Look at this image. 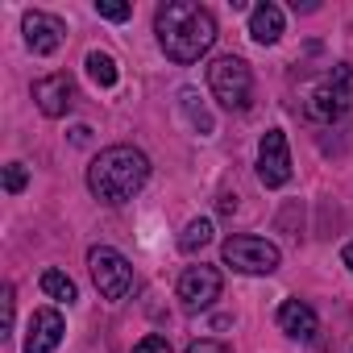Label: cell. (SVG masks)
<instances>
[{"instance_id":"1","label":"cell","mask_w":353,"mask_h":353,"mask_svg":"<svg viewBox=\"0 0 353 353\" xmlns=\"http://www.w3.org/2000/svg\"><path fill=\"white\" fill-rule=\"evenodd\" d=\"M154 30H158V42L166 50L170 63H200L212 42H216V17L204 9V5H192V0H170V5L158 9L154 17Z\"/></svg>"},{"instance_id":"2","label":"cell","mask_w":353,"mask_h":353,"mask_svg":"<svg viewBox=\"0 0 353 353\" xmlns=\"http://www.w3.org/2000/svg\"><path fill=\"white\" fill-rule=\"evenodd\" d=\"M150 179V158L133 145H108L92 158L88 166V188L104 204H125L133 200Z\"/></svg>"},{"instance_id":"3","label":"cell","mask_w":353,"mask_h":353,"mask_svg":"<svg viewBox=\"0 0 353 353\" xmlns=\"http://www.w3.org/2000/svg\"><path fill=\"white\" fill-rule=\"evenodd\" d=\"M208 88H212V96H216L225 108H233V112L250 108V100H254V75H250L245 59H237V54H221V59L208 67Z\"/></svg>"},{"instance_id":"4","label":"cell","mask_w":353,"mask_h":353,"mask_svg":"<svg viewBox=\"0 0 353 353\" xmlns=\"http://www.w3.org/2000/svg\"><path fill=\"white\" fill-rule=\"evenodd\" d=\"M221 258H225V266H233L241 274H274L283 262L279 245H270L266 237H250V233H233L221 245Z\"/></svg>"},{"instance_id":"5","label":"cell","mask_w":353,"mask_h":353,"mask_svg":"<svg viewBox=\"0 0 353 353\" xmlns=\"http://www.w3.org/2000/svg\"><path fill=\"white\" fill-rule=\"evenodd\" d=\"M349 104H353V67L341 63V67H332V75L312 92V100H307V117L320 121V125H332L336 117H345Z\"/></svg>"},{"instance_id":"6","label":"cell","mask_w":353,"mask_h":353,"mask_svg":"<svg viewBox=\"0 0 353 353\" xmlns=\"http://www.w3.org/2000/svg\"><path fill=\"white\" fill-rule=\"evenodd\" d=\"M88 266H92V279H96V291L104 299H125L129 287H133V266L125 262V254H117L112 245H92L88 250Z\"/></svg>"},{"instance_id":"7","label":"cell","mask_w":353,"mask_h":353,"mask_svg":"<svg viewBox=\"0 0 353 353\" xmlns=\"http://www.w3.org/2000/svg\"><path fill=\"white\" fill-rule=\"evenodd\" d=\"M258 179L266 188H287L291 183V150H287V133L270 129L258 141Z\"/></svg>"},{"instance_id":"8","label":"cell","mask_w":353,"mask_h":353,"mask_svg":"<svg viewBox=\"0 0 353 353\" xmlns=\"http://www.w3.org/2000/svg\"><path fill=\"white\" fill-rule=\"evenodd\" d=\"M221 287H225V279H221V270L216 266H188L183 270V279H179V303L188 307V312H200V307H212L216 299H221Z\"/></svg>"},{"instance_id":"9","label":"cell","mask_w":353,"mask_h":353,"mask_svg":"<svg viewBox=\"0 0 353 353\" xmlns=\"http://www.w3.org/2000/svg\"><path fill=\"white\" fill-rule=\"evenodd\" d=\"M34 100H38V108L46 117H67L75 108V83H71V75L67 71H54V75L38 79L34 83Z\"/></svg>"},{"instance_id":"10","label":"cell","mask_w":353,"mask_h":353,"mask_svg":"<svg viewBox=\"0 0 353 353\" xmlns=\"http://www.w3.org/2000/svg\"><path fill=\"white\" fill-rule=\"evenodd\" d=\"M63 316L54 312V307H38L34 316H30V332H26V353H54L59 349V341H63Z\"/></svg>"},{"instance_id":"11","label":"cell","mask_w":353,"mask_h":353,"mask_svg":"<svg viewBox=\"0 0 353 353\" xmlns=\"http://www.w3.org/2000/svg\"><path fill=\"white\" fill-rule=\"evenodd\" d=\"M21 30H26V46L34 54H54L63 46V26L54 17H46V13H26Z\"/></svg>"},{"instance_id":"12","label":"cell","mask_w":353,"mask_h":353,"mask_svg":"<svg viewBox=\"0 0 353 353\" xmlns=\"http://www.w3.org/2000/svg\"><path fill=\"white\" fill-rule=\"evenodd\" d=\"M279 328H283L287 336H295V341H312V336L320 332V320H316V312H312L307 303L287 299V303L279 307Z\"/></svg>"},{"instance_id":"13","label":"cell","mask_w":353,"mask_h":353,"mask_svg":"<svg viewBox=\"0 0 353 353\" xmlns=\"http://www.w3.org/2000/svg\"><path fill=\"white\" fill-rule=\"evenodd\" d=\"M250 38L258 42V46H274L279 38H283V9L279 5H254L250 9Z\"/></svg>"},{"instance_id":"14","label":"cell","mask_w":353,"mask_h":353,"mask_svg":"<svg viewBox=\"0 0 353 353\" xmlns=\"http://www.w3.org/2000/svg\"><path fill=\"white\" fill-rule=\"evenodd\" d=\"M83 67H88V75H92V83H96V88H112V83H117V63H112V54L92 50Z\"/></svg>"},{"instance_id":"15","label":"cell","mask_w":353,"mask_h":353,"mask_svg":"<svg viewBox=\"0 0 353 353\" xmlns=\"http://www.w3.org/2000/svg\"><path fill=\"white\" fill-rule=\"evenodd\" d=\"M208 241H212V221H204V216H200V221H192V225L183 229L179 250H183V254H196V250H204Z\"/></svg>"},{"instance_id":"16","label":"cell","mask_w":353,"mask_h":353,"mask_svg":"<svg viewBox=\"0 0 353 353\" xmlns=\"http://www.w3.org/2000/svg\"><path fill=\"white\" fill-rule=\"evenodd\" d=\"M42 291H46L50 299H59V303H71V299L79 295V291H75V283H71L63 270H46V274H42Z\"/></svg>"},{"instance_id":"17","label":"cell","mask_w":353,"mask_h":353,"mask_svg":"<svg viewBox=\"0 0 353 353\" xmlns=\"http://www.w3.org/2000/svg\"><path fill=\"white\" fill-rule=\"evenodd\" d=\"M179 100H183V108H188V117H192V125H196L200 133H212V117H208V108H204V104H196L200 96H196V92H183Z\"/></svg>"},{"instance_id":"18","label":"cell","mask_w":353,"mask_h":353,"mask_svg":"<svg viewBox=\"0 0 353 353\" xmlns=\"http://www.w3.org/2000/svg\"><path fill=\"white\" fill-rule=\"evenodd\" d=\"M26 183H30L26 162H9V166H5V192H9V196H17V192H26Z\"/></svg>"},{"instance_id":"19","label":"cell","mask_w":353,"mask_h":353,"mask_svg":"<svg viewBox=\"0 0 353 353\" xmlns=\"http://www.w3.org/2000/svg\"><path fill=\"white\" fill-rule=\"evenodd\" d=\"M96 13H100L104 21H125L133 9H129V5H117V0H96Z\"/></svg>"},{"instance_id":"20","label":"cell","mask_w":353,"mask_h":353,"mask_svg":"<svg viewBox=\"0 0 353 353\" xmlns=\"http://www.w3.org/2000/svg\"><path fill=\"white\" fill-rule=\"evenodd\" d=\"M133 353H170V341L158 336V332H150V336H141V341L133 345Z\"/></svg>"},{"instance_id":"21","label":"cell","mask_w":353,"mask_h":353,"mask_svg":"<svg viewBox=\"0 0 353 353\" xmlns=\"http://www.w3.org/2000/svg\"><path fill=\"white\" fill-rule=\"evenodd\" d=\"M188 353H233V349H229L225 341H192Z\"/></svg>"},{"instance_id":"22","label":"cell","mask_w":353,"mask_h":353,"mask_svg":"<svg viewBox=\"0 0 353 353\" xmlns=\"http://www.w3.org/2000/svg\"><path fill=\"white\" fill-rule=\"evenodd\" d=\"M0 328H5L0 336H9V332H13V287H5V320H0Z\"/></svg>"},{"instance_id":"23","label":"cell","mask_w":353,"mask_h":353,"mask_svg":"<svg viewBox=\"0 0 353 353\" xmlns=\"http://www.w3.org/2000/svg\"><path fill=\"white\" fill-rule=\"evenodd\" d=\"M341 258H345V266H349V274H353V241H349V245L341 250Z\"/></svg>"}]
</instances>
